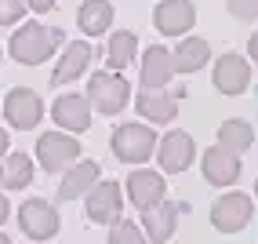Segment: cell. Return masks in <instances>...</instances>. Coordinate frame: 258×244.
I'll use <instances>...</instances> for the list:
<instances>
[{"label": "cell", "mask_w": 258, "mask_h": 244, "mask_svg": "<svg viewBox=\"0 0 258 244\" xmlns=\"http://www.w3.org/2000/svg\"><path fill=\"white\" fill-rule=\"evenodd\" d=\"M0 244H11V240H8V237H4V233H0Z\"/></svg>", "instance_id": "cell-32"}, {"label": "cell", "mask_w": 258, "mask_h": 244, "mask_svg": "<svg viewBox=\"0 0 258 244\" xmlns=\"http://www.w3.org/2000/svg\"><path fill=\"white\" fill-rule=\"evenodd\" d=\"M26 4L33 11H51V8H55V0H26Z\"/></svg>", "instance_id": "cell-28"}, {"label": "cell", "mask_w": 258, "mask_h": 244, "mask_svg": "<svg viewBox=\"0 0 258 244\" xmlns=\"http://www.w3.org/2000/svg\"><path fill=\"white\" fill-rule=\"evenodd\" d=\"M91 55H95V47L88 44V40H73L70 47H66V55L58 59V66H55V73H51V84H70V80H77L84 69L91 66Z\"/></svg>", "instance_id": "cell-17"}, {"label": "cell", "mask_w": 258, "mask_h": 244, "mask_svg": "<svg viewBox=\"0 0 258 244\" xmlns=\"http://www.w3.org/2000/svg\"><path fill=\"white\" fill-rule=\"evenodd\" d=\"M211 80H215V88L222 95H244L247 91V84H251V66L244 55H222L211 69Z\"/></svg>", "instance_id": "cell-13"}, {"label": "cell", "mask_w": 258, "mask_h": 244, "mask_svg": "<svg viewBox=\"0 0 258 244\" xmlns=\"http://www.w3.org/2000/svg\"><path fill=\"white\" fill-rule=\"evenodd\" d=\"M229 11L240 22H251V19H258V0H229Z\"/></svg>", "instance_id": "cell-27"}, {"label": "cell", "mask_w": 258, "mask_h": 244, "mask_svg": "<svg viewBox=\"0 0 258 244\" xmlns=\"http://www.w3.org/2000/svg\"><path fill=\"white\" fill-rule=\"evenodd\" d=\"M127 99H131V84L120 77V73H95L91 84H88V102H91V110L98 113H120L127 106Z\"/></svg>", "instance_id": "cell-3"}, {"label": "cell", "mask_w": 258, "mask_h": 244, "mask_svg": "<svg viewBox=\"0 0 258 244\" xmlns=\"http://www.w3.org/2000/svg\"><path fill=\"white\" fill-rule=\"evenodd\" d=\"M247 51H251V59H254V62H258V33H254V37H251V40H247Z\"/></svg>", "instance_id": "cell-31"}, {"label": "cell", "mask_w": 258, "mask_h": 244, "mask_svg": "<svg viewBox=\"0 0 258 244\" xmlns=\"http://www.w3.org/2000/svg\"><path fill=\"white\" fill-rule=\"evenodd\" d=\"M200 171H204V179L211 186H233L240 179V157L222 150V146H211L200 157Z\"/></svg>", "instance_id": "cell-15"}, {"label": "cell", "mask_w": 258, "mask_h": 244, "mask_svg": "<svg viewBox=\"0 0 258 244\" xmlns=\"http://www.w3.org/2000/svg\"><path fill=\"white\" fill-rule=\"evenodd\" d=\"M109 244H149V240L142 233V226H135L131 219H116L109 226Z\"/></svg>", "instance_id": "cell-25"}, {"label": "cell", "mask_w": 258, "mask_h": 244, "mask_svg": "<svg viewBox=\"0 0 258 244\" xmlns=\"http://www.w3.org/2000/svg\"><path fill=\"white\" fill-rule=\"evenodd\" d=\"M135 51H139V37H135L131 29H116L113 37H109V47H106V62H109V69L116 73V69L131 66Z\"/></svg>", "instance_id": "cell-24"}, {"label": "cell", "mask_w": 258, "mask_h": 244, "mask_svg": "<svg viewBox=\"0 0 258 244\" xmlns=\"http://www.w3.org/2000/svg\"><path fill=\"white\" fill-rule=\"evenodd\" d=\"M251 142H254V128L247 124V120H240V117H233V120H226V124L218 128V146L222 150H229V153H244V150H251Z\"/></svg>", "instance_id": "cell-23"}, {"label": "cell", "mask_w": 258, "mask_h": 244, "mask_svg": "<svg viewBox=\"0 0 258 244\" xmlns=\"http://www.w3.org/2000/svg\"><path fill=\"white\" fill-rule=\"evenodd\" d=\"M135 110H139V117L149 120V124H171V120L178 117V102L167 91H142L135 99Z\"/></svg>", "instance_id": "cell-19"}, {"label": "cell", "mask_w": 258, "mask_h": 244, "mask_svg": "<svg viewBox=\"0 0 258 244\" xmlns=\"http://www.w3.org/2000/svg\"><path fill=\"white\" fill-rule=\"evenodd\" d=\"M124 186H127V197H131V204L139 208V212H149V208H157L167 197L164 175L160 171H149V168H135Z\"/></svg>", "instance_id": "cell-8"}, {"label": "cell", "mask_w": 258, "mask_h": 244, "mask_svg": "<svg viewBox=\"0 0 258 244\" xmlns=\"http://www.w3.org/2000/svg\"><path fill=\"white\" fill-rule=\"evenodd\" d=\"M98 175H102V168H98L95 161H77L73 168L62 171L58 201H77V197H84V193H88V189L98 182Z\"/></svg>", "instance_id": "cell-16"}, {"label": "cell", "mask_w": 258, "mask_h": 244, "mask_svg": "<svg viewBox=\"0 0 258 244\" xmlns=\"http://www.w3.org/2000/svg\"><path fill=\"white\" fill-rule=\"evenodd\" d=\"M153 150H157V131L139 124V120H127L113 131V153L124 164H146Z\"/></svg>", "instance_id": "cell-2"}, {"label": "cell", "mask_w": 258, "mask_h": 244, "mask_svg": "<svg viewBox=\"0 0 258 244\" xmlns=\"http://www.w3.org/2000/svg\"><path fill=\"white\" fill-rule=\"evenodd\" d=\"M51 117H55V124L66 128V135H80L91 128V102L88 95H58L55 106H51Z\"/></svg>", "instance_id": "cell-12"}, {"label": "cell", "mask_w": 258, "mask_h": 244, "mask_svg": "<svg viewBox=\"0 0 258 244\" xmlns=\"http://www.w3.org/2000/svg\"><path fill=\"white\" fill-rule=\"evenodd\" d=\"M33 182V161L26 153H8L0 161V186L8 189H26Z\"/></svg>", "instance_id": "cell-22"}, {"label": "cell", "mask_w": 258, "mask_h": 244, "mask_svg": "<svg viewBox=\"0 0 258 244\" xmlns=\"http://www.w3.org/2000/svg\"><path fill=\"white\" fill-rule=\"evenodd\" d=\"M77 22L88 37H102L113 22V4L109 0H84L80 11H77Z\"/></svg>", "instance_id": "cell-21"}, {"label": "cell", "mask_w": 258, "mask_h": 244, "mask_svg": "<svg viewBox=\"0 0 258 244\" xmlns=\"http://www.w3.org/2000/svg\"><path fill=\"white\" fill-rule=\"evenodd\" d=\"M211 59V47L204 37H185L178 47H175V55H171V62H175V73H197V69H204Z\"/></svg>", "instance_id": "cell-20"}, {"label": "cell", "mask_w": 258, "mask_h": 244, "mask_svg": "<svg viewBox=\"0 0 258 244\" xmlns=\"http://www.w3.org/2000/svg\"><path fill=\"white\" fill-rule=\"evenodd\" d=\"M157 161L160 168L167 171V175H178V171H185L189 164H193V157H197V146H193V138H189L185 131H167L164 138H157Z\"/></svg>", "instance_id": "cell-9"}, {"label": "cell", "mask_w": 258, "mask_h": 244, "mask_svg": "<svg viewBox=\"0 0 258 244\" xmlns=\"http://www.w3.org/2000/svg\"><path fill=\"white\" fill-rule=\"evenodd\" d=\"M37 161L44 171H66V168H73L80 161V142L73 135H66V131H47L37 138Z\"/></svg>", "instance_id": "cell-4"}, {"label": "cell", "mask_w": 258, "mask_h": 244, "mask_svg": "<svg viewBox=\"0 0 258 244\" xmlns=\"http://www.w3.org/2000/svg\"><path fill=\"white\" fill-rule=\"evenodd\" d=\"M124 212V193L116 182H95L88 189V219L98 226H113Z\"/></svg>", "instance_id": "cell-11"}, {"label": "cell", "mask_w": 258, "mask_h": 244, "mask_svg": "<svg viewBox=\"0 0 258 244\" xmlns=\"http://www.w3.org/2000/svg\"><path fill=\"white\" fill-rule=\"evenodd\" d=\"M254 197H258V182H254Z\"/></svg>", "instance_id": "cell-33"}, {"label": "cell", "mask_w": 258, "mask_h": 244, "mask_svg": "<svg viewBox=\"0 0 258 244\" xmlns=\"http://www.w3.org/2000/svg\"><path fill=\"white\" fill-rule=\"evenodd\" d=\"M4 117H8V124H11V128L29 131V128H37V124H40V117H44V102H40L37 91H29V88H11L8 99H4Z\"/></svg>", "instance_id": "cell-7"}, {"label": "cell", "mask_w": 258, "mask_h": 244, "mask_svg": "<svg viewBox=\"0 0 258 244\" xmlns=\"http://www.w3.org/2000/svg\"><path fill=\"white\" fill-rule=\"evenodd\" d=\"M66 37H62V29H47V26H40V22H26L19 33L11 37V59L15 62H22V66H40V62H47L51 55H55V47L62 44Z\"/></svg>", "instance_id": "cell-1"}, {"label": "cell", "mask_w": 258, "mask_h": 244, "mask_svg": "<svg viewBox=\"0 0 258 244\" xmlns=\"http://www.w3.org/2000/svg\"><path fill=\"white\" fill-rule=\"evenodd\" d=\"M254 215V204L247 193H236V189H229V193H222L215 204H211V226L218 233H240L244 226L251 222Z\"/></svg>", "instance_id": "cell-5"}, {"label": "cell", "mask_w": 258, "mask_h": 244, "mask_svg": "<svg viewBox=\"0 0 258 244\" xmlns=\"http://www.w3.org/2000/svg\"><path fill=\"white\" fill-rule=\"evenodd\" d=\"M19 226H22V233L29 240H51L58 233V212H55V204H47L44 197H29L22 208H19Z\"/></svg>", "instance_id": "cell-6"}, {"label": "cell", "mask_w": 258, "mask_h": 244, "mask_svg": "<svg viewBox=\"0 0 258 244\" xmlns=\"http://www.w3.org/2000/svg\"><path fill=\"white\" fill-rule=\"evenodd\" d=\"M193 22H197L193 0H160L157 11H153V26L164 37H182V33L193 29Z\"/></svg>", "instance_id": "cell-10"}, {"label": "cell", "mask_w": 258, "mask_h": 244, "mask_svg": "<svg viewBox=\"0 0 258 244\" xmlns=\"http://www.w3.org/2000/svg\"><path fill=\"white\" fill-rule=\"evenodd\" d=\"M8 215H11V204H8L4 193H0V222H8Z\"/></svg>", "instance_id": "cell-29"}, {"label": "cell", "mask_w": 258, "mask_h": 244, "mask_svg": "<svg viewBox=\"0 0 258 244\" xmlns=\"http://www.w3.org/2000/svg\"><path fill=\"white\" fill-rule=\"evenodd\" d=\"M142 226H146V240L149 244H164L175 237V226H178V208L160 201L157 208H149V212H142Z\"/></svg>", "instance_id": "cell-18"}, {"label": "cell", "mask_w": 258, "mask_h": 244, "mask_svg": "<svg viewBox=\"0 0 258 244\" xmlns=\"http://www.w3.org/2000/svg\"><path fill=\"white\" fill-rule=\"evenodd\" d=\"M142 88L146 91H164L171 77H175V62H171V51L160 47V44H153L142 51Z\"/></svg>", "instance_id": "cell-14"}, {"label": "cell", "mask_w": 258, "mask_h": 244, "mask_svg": "<svg viewBox=\"0 0 258 244\" xmlns=\"http://www.w3.org/2000/svg\"><path fill=\"white\" fill-rule=\"evenodd\" d=\"M22 11H26L22 0H0V26L19 22V19H22Z\"/></svg>", "instance_id": "cell-26"}, {"label": "cell", "mask_w": 258, "mask_h": 244, "mask_svg": "<svg viewBox=\"0 0 258 244\" xmlns=\"http://www.w3.org/2000/svg\"><path fill=\"white\" fill-rule=\"evenodd\" d=\"M4 157H8V131L0 128V161H4Z\"/></svg>", "instance_id": "cell-30"}]
</instances>
